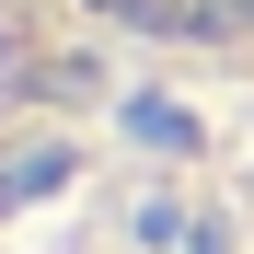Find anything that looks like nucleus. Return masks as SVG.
<instances>
[{
  "label": "nucleus",
  "instance_id": "obj_1",
  "mask_svg": "<svg viewBox=\"0 0 254 254\" xmlns=\"http://www.w3.org/2000/svg\"><path fill=\"white\" fill-rule=\"evenodd\" d=\"M93 12H116V23H139V35H254V0H93Z\"/></svg>",
  "mask_w": 254,
  "mask_h": 254
}]
</instances>
